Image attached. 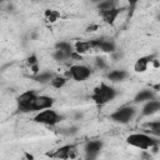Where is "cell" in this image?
Instances as JSON below:
<instances>
[{
    "instance_id": "6da1fadb",
    "label": "cell",
    "mask_w": 160,
    "mask_h": 160,
    "mask_svg": "<svg viewBox=\"0 0 160 160\" xmlns=\"http://www.w3.org/2000/svg\"><path fill=\"white\" fill-rule=\"evenodd\" d=\"M126 142L128 145L142 151H156L159 148V138L148 132H132L126 136Z\"/></svg>"
},
{
    "instance_id": "7a4b0ae2",
    "label": "cell",
    "mask_w": 160,
    "mask_h": 160,
    "mask_svg": "<svg viewBox=\"0 0 160 160\" xmlns=\"http://www.w3.org/2000/svg\"><path fill=\"white\" fill-rule=\"evenodd\" d=\"M118 94L119 92H118V90L114 86H111V85H109L106 82H101L100 85H98L92 90V92H91V100L96 105L102 106V105H106L110 101H112L118 96Z\"/></svg>"
},
{
    "instance_id": "3957f363",
    "label": "cell",
    "mask_w": 160,
    "mask_h": 160,
    "mask_svg": "<svg viewBox=\"0 0 160 160\" xmlns=\"http://www.w3.org/2000/svg\"><path fill=\"white\" fill-rule=\"evenodd\" d=\"M138 115V108L135 104H125L119 106L118 109H115L111 114H110V120L120 124V125H126L129 122H131Z\"/></svg>"
},
{
    "instance_id": "277c9868",
    "label": "cell",
    "mask_w": 160,
    "mask_h": 160,
    "mask_svg": "<svg viewBox=\"0 0 160 160\" xmlns=\"http://www.w3.org/2000/svg\"><path fill=\"white\" fill-rule=\"evenodd\" d=\"M32 121L36 124L46 125V126H56L58 124L62 121V115H60L52 108H49V109H44V110L35 112Z\"/></svg>"
},
{
    "instance_id": "5b68a950",
    "label": "cell",
    "mask_w": 160,
    "mask_h": 160,
    "mask_svg": "<svg viewBox=\"0 0 160 160\" xmlns=\"http://www.w3.org/2000/svg\"><path fill=\"white\" fill-rule=\"evenodd\" d=\"M92 75V69L85 64H72L68 72H66V78L69 79H72L74 81H78V82H81V81H85L88 80L90 76Z\"/></svg>"
},
{
    "instance_id": "8992f818",
    "label": "cell",
    "mask_w": 160,
    "mask_h": 160,
    "mask_svg": "<svg viewBox=\"0 0 160 160\" xmlns=\"http://www.w3.org/2000/svg\"><path fill=\"white\" fill-rule=\"evenodd\" d=\"M39 92L35 90H26L24 92H21L18 98H16V109L19 112L22 114H29L30 112V105L32 102V100L35 99V96Z\"/></svg>"
},
{
    "instance_id": "52a82bcc",
    "label": "cell",
    "mask_w": 160,
    "mask_h": 160,
    "mask_svg": "<svg viewBox=\"0 0 160 160\" xmlns=\"http://www.w3.org/2000/svg\"><path fill=\"white\" fill-rule=\"evenodd\" d=\"M54 102H55V100L52 96L45 95V94H38L30 105V112H38L40 110L52 108Z\"/></svg>"
},
{
    "instance_id": "ba28073f",
    "label": "cell",
    "mask_w": 160,
    "mask_h": 160,
    "mask_svg": "<svg viewBox=\"0 0 160 160\" xmlns=\"http://www.w3.org/2000/svg\"><path fill=\"white\" fill-rule=\"evenodd\" d=\"M102 148H104V142L101 140H88L82 146L84 156L86 159H96L100 155Z\"/></svg>"
},
{
    "instance_id": "9c48e42d",
    "label": "cell",
    "mask_w": 160,
    "mask_h": 160,
    "mask_svg": "<svg viewBox=\"0 0 160 160\" xmlns=\"http://www.w3.org/2000/svg\"><path fill=\"white\" fill-rule=\"evenodd\" d=\"M91 45H92V49H96V50H99L104 54H109V55L118 50L116 42L110 39H94V40H91Z\"/></svg>"
},
{
    "instance_id": "30bf717a",
    "label": "cell",
    "mask_w": 160,
    "mask_h": 160,
    "mask_svg": "<svg viewBox=\"0 0 160 160\" xmlns=\"http://www.w3.org/2000/svg\"><path fill=\"white\" fill-rule=\"evenodd\" d=\"M159 110H160V100L158 98H154L151 100H148V101L142 102L140 115L142 118H150V116L158 114Z\"/></svg>"
},
{
    "instance_id": "8fae6325",
    "label": "cell",
    "mask_w": 160,
    "mask_h": 160,
    "mask_svg": "<svg viewBox=\"0 0 160 160\" xmlns=\"http://www.w3.org/2000/svg\"><path fill=\"white\" fill-rule=\"evenodd\" d=\"M51 158L56 159H71L76 156V146L74 144H65L60 148H58L54 154L50 155Z\"/></svg>"
},
{
    "instance_id": "7c38bea8",
    "label": "cell",
    "mask_w": 160,
    "mask_h": 160,
    "mask_svg": "<svg viewBox=\"0 0 160 160\" xmlns=\"http://www.w3.org/2000/svg\"><path fill=\"white\" fill-rule=\"evenodd\" d=\"M154 98H158L155 90H152L151 88H146V89L139 90V91L135 94V96H134L132 100H134V104L138 105V104H142V102H145V101H148V100H151V99H154Z\"/></svg>"
},
{
    "instance_id": "4fadbf2b",
    "label": "cell",
    "mask_w": 160,
    "mask_h": 160,
    "mask_svg": "<svg viewBox=\"0 0 160 160\" xmlns=\"http://www.w3.org/2000/svg\"><path fill=\"white\" fill-rule=\"evenodd\" d=\"M121 11H122V9L119 8V6H116V8H112V9H109V10L99 11V14H100L101 19H102L106 24L112 25V24L118 20V18H119V15L121 14Z\"/></svg>"
},
{
    "instance_id": "5bb4252c",
    "label": "cell",
    "mask_w": 160,
    "mask_h": 160,
    "mask_svg": "<svg viewBox=\"0 0 160 160\" xmlns=\"http://www.w3.org/2000/svg\"><path fill=\"white\" fill-rule=\"evenodd\" d=\"M128 76H129V72L126 70H124V69H114V70L108 72L106 79L110 82H121V81L126 80Z\"/></svg>"
},
{
    "instance_id": "9a60e30c",
    "label": "cell",
    "mask_w": 160,
    "mask_h": 160,
    "mask_svg": "<svg viewBox=\"0 0 160 160\" xmlns=\"http://www.w3.org/2000/svg\"><path fill=\"white\" fill-rule=\"evenodd\" d=\"M152 56H141L139 58L134 64V71L135 72H145L149 69V65H151Z\"/></svg>"
},
{
    "instance_id": "2e32d148",
    "label": "cell",
    "mask_w": 160,
    "mask_h": 160,
    "mask_svg": "<svg viewBox=\"0 0 160 160\" xmlns=\"http://www.w3.org/2000/svg\"><path fill=\"white\" fill-rule=\"evenodd\" d=\"M90 50H92L91 40H80L74 44V51L78 52L79 55H84V54L89 52Z\"/></svg>"
},
{
    "instance_id": "e0dca14e",
    "label": "cell",
    "mask_w": 160,
    "mask_h": 160,
    "mask_svg": "<svg viewBox=\"0 0 160 160\" xmlns=\"http://www.w3.org/2000/svg\"><path fill=\"white\" fill-rule=\"evenodd\" d=\"M54 76V72L52 71H49V70H44V71H39L38 74L32 75V80L39 82L40 85H45V84H49L50 80L52 79Z\"/></svg>"
},
{
    "instance_id": "ac0fdd59",
    "label": "cell",
    "mask_w": 160,
    "mask_h": 160,
    "mask_svg": "<svg viewBox=\"0 0 160 160\" xmlns=\"http://www.w3.org/2000/svg\"><path fill=\"white\" fill-rule=\"evenodd\" d=\"M55 49L60 50L61 52H64L69 59H71V55L74 52V44H71L70 41H58L55 44Z\"/></svg>"
},
{
    "instance_id": "d6986e66",
    "label": "cell",
    "mask_w": 160,
    "mask_h": 160,
    "mask_svg": "<svg viewBox=\"0 0 160 160\" xmlns=\"http://www.w3.org/2000/svg\"><path fill=\"white\" fill-rule=\"evenodd\" d=\"M66 82H68V78L66 76H64V75H54L52 79L50 80L49 85L51 88H54V89H61V88H64L66 85Z\"/></svg>"
},
{
    "instance_id": "ffe728a7",
    "label": "cell",
    "mask_w": 160,
    "mask_h": 160,
    "mask_svg": "<svg viewBox=\"0 0 160 160\" xmlns=\"http://www.w3.org/2000/svg\"><path fill=\"white\" fill-rule=\"evenodd\" d=\"M145 128L150 131L149 134H151V135H154V136H156V138H159L160 136V120H151V121H148L146 124H145Z\"/></svg>"
},
{
    "instance_id": "44dd1931",
    "label": "cell",
    "mask_w": 160,
    "mask_h": 160,
    "mask_svg": "<svg viewBox=\"0 0 160 160\" xmlns=\"http://www.w3.org/2000/svg\"><path fill=\"white\" fill-rule=\"evenodd\" d=\"M96 6H98L99 11L109 10V9L119 6V0H101L99 4H96Z\"/></svg>"
},
{
    "instance_id": "7402d4cb",
    "label": "cell",
    "mask_w": 160,
    "mask_h": 160,
    "mask_svg": "<svg viewBox=\"0 0 160 160\" xmlns=\"http://www.w3.org/2000/svg\"><path fill=\"white\" fill-rule=\"evenodd\" d=\"M94 65H95V68H96L98 70H105V69H108L109 62H108V60H106L105 58L98 56V58H95V60H94Z\"/></svg>"
},
{
    "instance_id": "603a6c76",
    "label": "cell",
    "mask_w": 160,
    "mask_h": 160,
    "mask_svg": "<svg viewBox=\"0 0 160 160\" xmlns=\"http://www.w3.org/2000/svg\"><path fill=\"white\" fill-rule=\"evenodd\" d=\"M78 132H79V126H76V125H70L61 130V134H64L65 136H74Z\"/></svg>"
},
{
    "instance_id": "cb8c5ba5",
    "label": "cell",
    "mask_w": 160,
    "mask_h": 160,
    "mask_svg": "<svg viewBox=\"0 0 160 160\" xmlns=\"http://www.w3.org/2000/svg\"><path fill=\"white\" fill-rule=\"evenodd\" d=\"M45 16H46L48 21L54 22V21H56V20H58L59 14H58L56 11H54V10H46V11H45Z\"/></svg>"
},
{
    "instance_id": "d4e9b609",
    "label": "cell",
    "mask_w": 160,
    "mask_h": 160,
    "mask_svg": "<svg viewBox=\"0 0 160 160\" xmlns=\"http://www.w3.org/2000/svg\"><path fill=\"white\" fill-rule=\"evenodd\" d=\"M52 58L55 59V60H58V61H65V60H68L69 58L64 54V52H61L60 50H54V52H52Z\"/></svg>"
},
{
    "instance_id": "484cf974",
    "label": "cell",
    "mask_w": 160,
    "mask_h": 160,
    "mask_svg": "<svg viewBox=\"0 0 160 160\" xmlns=\"http://www.w3.org/2000/svg\"><path fill=\"white\" fill-rule=\"evenodd\" d=\"M36 64H39L36 55H30V56L28 58V65H29V68H30V66H34V65H36Z\"/></svg>"
},
{
    "instance_id": "4316f807",
    "label": "cell",
    "mask_w": 160,
    "mask_h": 160,
    "mask_svg": "<svg viewBox=\"0 0 160 160\" xmlns=\"http://www.w3.org/2000/svg\"><path fill=\"white\" fill-rule=\"evenodd\" d=\"M126 1H128L129 6H131V8H132V6H135V5L138 4V0H126Z\"/></svg>"
},
{
    "instance_id": "83f0119b",
    "label": "cell",
    "mask_w": 160,
    "mask_h": 160,
    "mask_svg": "<svg viewBox=\"0 0 160 160\" xmlns=\"http://www.w3.org/2000/svg\"><path fill=\"white\" fill-rule=\"evenodd\" d=\"M90 1H91L92 4H95V5H96V4H99V2L101 1V0H90Z\"/></svg>"
},
{
    "instance_id": "f1b7e54d",
    "label": "cell",
    "mask_w": 160,
    "mask_h": 160,
    "mask_svg": "<svg viewBox=\"0 0 160 160\" xmlns=\"http://www.w3.org/2000/svg\"><path fill=\"white\" fill-rule=\"evenodd\" d=\"M5 1H6V0H0V5H1V4H4Z\"/></svg>"
},
{
    "instance_id": "f546056e",
    "label": "cell",
    "mask_w": 160,
    "mask_h": 160,
    "mask_svg": "<svg viewBox=\"0 0 160 160\" xmlns=\"http://www.w3.org/2000/svg\"><path fill=\"white\" fill-rule=\"evenodd\" d=\"M139 1H140V0H138V2H139Z\"/></svg>"
}]
</instances>
